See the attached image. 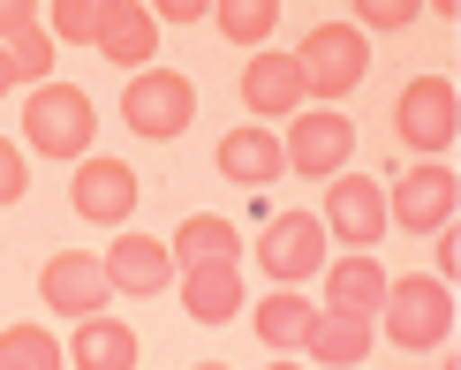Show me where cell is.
<instances>
[{
  "instance_id": "obj_30",
  "label": "cell",
  "mask_w": 461,
  "mask_h": 370,
  "mask_svg": "<svg viewBox=\"0 0 461 370\" xmlns=\"http://www.w3.org/2000/svg\"><path fill=\"white\" fill-rule=\"evenodd\" d=\"M265 370H303V363H265Z\"/></svg>"
},
{
  "instance_id": "obj_13",
  "label": "cell",
  "mask_w": 461,
  "mask_h": 370,
  "mask_svg": "<svg viewBox=\"0 0 461 370\" xmlns=\"http://www.w3.org/2000/svg\"><path fill=\"white\" fill-rule=\"evenodd\" d=\"M325 310H340V318L371 325V310H386V272H378V257L348 249L340 265H325Z\"/></svg>"
},
{
  "instance_id": "obj_2",
  "label": "cell",
  "mask_w": 461,
  "mask_h": 370,
  "mask_svg": "<svg viewBox=\"0 0 461 370\" xmlns=\"http://www.w3.org/2000/svg\"><path fill=\"white\" fill-rule=\"evenodd\" d=\"M23 129H31V151H46V159H84L99 113H91V99L76 84H38L23 106Z\"/></svg>"
},
{
  "instance_id": "obj_24",
  "label": "cell",
  "mask_w": 461,
  "mask_h": 370,
  "mask_svg": "<svg viewBox=\"0 0 461 370\" xmlns=\"http://www.w3.org/2000/svg\"><path fill=\"white\" fill-rule=\"evenodd\" d=\"M106 8H113V0H53V38H68V46H99Z\"/></svg>"
},
{
  "instance_id": "obj_15",
  "label": "cell",
  "mask_w": 461,
  "mask_h": 370,
  "mask_svg": "<svg viewBox=\"0 0 461 370\" xmlns=\"http://www.w3.org/2000/svg\"><path fill=\"white\" fill-rule=\"evenodd\" d=\"M182 310L197 325H227L242 310V272L235 265H189L182 272Z\"/></svg>"
},
{
  "instance_id": "obj_17",
  "label": "cell",
  "mask_w": 461,
  "mask_h": 370,
  "mask_svg": "<svg viewBox=\"0 0 461 370\" xmlns=\"http://www.w3.org/2000/svg\"><path fill=\"white\" fill-rule=\"evenodd\" d=\"M242 99H249V113H295L303 106L295 53H258V61L242 68Z\"/></svg>"
},
{
  "instance_id": "obj_18",
  "label": "cell",
  "mask_w": 461,
  "mask_h": 370,
  "mask_svg": "<svg viewBox=\"0 0 461 370\" xmlns=\"http://www.w3.org/2000/svg\"><path fill=\"white\" fill-rule=\"evenodd\" d=\"M0 46H8V61H15L23 84H38V76L53 68V46H46V31H38V15L23 0H0Z\"/></svg>"
},
{
  "instance_id": "obj_14",
  "label": "cell",
  "mask_w": 461,
  "mask_h": 370,
  "mask_svg": "<svg viewBox=\"0 0 461 370\" xmlns=\"http://www.w3.org/2000/svg\"><path fill=\"white\" fill-rule=\"evenodd\" d=\"M220 174H227V182H242V189L280 182V174H287L280 136H273V129H227V136H220Z\"/></svg>"
},
{
  "instance_id": "obj_9",
  "label": "cell",
  "mask_w": 461,
  "mask_h": 370,
  "mask_svg": "<svg viewBox=\"0 0 461 370\" xmlns=\"http://www.w3.org/2000/svg\"><path fill=\"white\" fill-rule=\"evenodd\" d=\"M38 295H46V310H76V318H99L113 280L99 257H84V249H61V257H46V272H38Z\"/></svg>"
},
{
  "instance_id": "obj_8",
  "label": "cell",
  "mask_w": 461,
  "mask_h": 370,
  "mask_svg": "<svg viewBox=\"0 0 461 370\" xmlns=\"http://www.w3.org/2000/svg\"><path fill=\"white\" fill-rule=\"evenodd\" d=\"M287 167L295 174H348V151H356V122L348 113H303L295 129H287Z\"/></svg>"
},
{
  "instance_id": "obj_28",
  "label": "cell",
  "mask_w": 461,
  "mask_h": 370,
  "mask_svg": "<svg viewBox=\"0 0 461 370\" xmlns=\"http://www.w3.org/2000/svg\"><path fill=\"white\" fill-rule=\"evenodd\" d=\"M151 8H159L167 23H197V15H204V0H151Z\"/></svg>"
},
{
  "instance_id": "obj_32",
  "label": "cell",
  "mask_w": 461,
  "mask_h": 370,
  "mask_svg": "<svg viewBox=\"0 0 461 370\" xmlns=\"http://www.w3.org/2000/svg\"><path fill=\"white\" fill-rule=\"evenodd\" d=\"M0 370H15V363H0Z\"/></svg>"
},
{
  "instance_id": "obj_1",
  "label": "cell",
  "mask_w": 461,
  "mask_h": 370,
  "mask_svg": "<svg viewBox=\"0 0 461 370\" xmlns=\"http://www.w3.org/2000/svg\"><path fill=\"white\" fill-rule=\"evenodd\" d=\"M363 68H371V46H363L356 23H318L295 46V76H303V91H318V99H348V91L363 84Z\"/></svg>"
},
{
  "instance_id": "obj_4",
  "label": "cell",
  "mask_w": 461,
  "mask_h": 370,
  "mask_svg": "<svg viewBox=\"0 0 461 370\" xmlns=\"http://www.w3.org/2000/svg\"><path fill=\"white\" fill-rule=\"evenodd\" d=\"M189 113H197V91H189L182 68H144V76H129L122 122L137 129V136H182Z\"/></svg>"
},
{
  "instance_id": "obj_3",
  "label": "cell",
  "mask_w": 461,
  "mask_h": 370,
  "mask_svg": "<svg viewBox=\"0 0 461 370\" xmlns=\"http://www.w3.org/2000/svg\"><path fill=\"white\" fill-rule=\"evenodd\" d=\"M454 333V295L447 280L416 272V280H386V340L401 347H438Z\"/></svg>"
},
{
  "instance_id": "obj_26",
  "label": "cell",
  "mask_w": 461,
  "mask_h": 370,
  "mask_svg": "<svg viewBox=\"0 0 461 370\" xmlns=\"http://www.w3.org/2000/svg\"><path fill=\"white\" fill-rule=\"evenodd\" d=\"M356 15H363L371 31H401L416 8H409V0H356ZM363 23H356V31H363Z\"/></svg>"
},
{
  "instance_id": "obj_23",
  "label": "cell",
  "mask_w": 461,
  "mask_h": 370,
  "mask_svg": "<svg viewBox=\"0 0 461 370\" xmlns=\"http://www.w3.org/2000/svg\"><path fill=\"white\" fill-rule=\"evenodd\" d=\"M0 363H15V370H61V347H53L46 325H8V333H0Z\"/></svg>"
},
{
  "instance_id": "obj_27",
  "label": "cell",
  "mask_w": 461,
  "mask_h": 370,
  "mask_svg": "<svg viewBox=\"0 0 461 370\" xmlns=\"http://www.w3.org/2000/svg\"><path fill=\"white\" fill-rule=\"evenodd\" d=\"M31 189V174H23V151L8 144V136H0V204H15Z\"/></svg>"
},
{
  "instance_id": "obj_7",
  "label": "cell",
  "mask_w": 461,
  "mask_h": 370,
  "mask_svg": "<svg viewBox=\"0 0 461 370\" xmlns=\"http://www.w3.org/2000/svg\"><path fill=\"white\" fill-rule=\"evenodd\" d=\"M258 265L273 272L280 287L311 280V272L325 265V220H311V212H280V220L265 227V242H258Z\"/></svg>"
},
{
  "instance_id": "obj_22",
  "label": "cell",
  "mask_w": 461,
  "mask_h": 370,
  "mask_svg": "<svg viewBox=\"0 0 461 370\" xmlns=\"http://www.w3.org/2000/svg\"><path fill=\"white\" fill-rule=\"evenodd\" d=\"M311 325H318V310L303 302V295H287V287L258 302V340L265 347H303V340H311Z\"/></svg>"
},
{
  "instance_id": "obj_6",
  "label": "cell",
  "mask_w": 461,
  "mask_h": 370,
  "mask_svg": "<svg viewBox=\"0 0 461 370\" xmlns=\"http://www.w3.org/2000/svg\"><path fill=\"white\" fill-rule=\"evenodd\" d=\"M325 235H340L348 249L371 257L378 235H386V189L371 174H333V189H325Z\"/></svg>"
},
{
  "instance_id": "obj_11",
  "label": "cell",
  "mask_w": 461,
  "mask_h": 370,
  "mask_svg": "<svg viewBox=\"0 0 461 370\" xmlns=\"http://www.w3.org/2000/svg\"><path fill=\"white\" fill-rule=\"evenodd\" d=\"M454 189H461V182H454L447 167H416L409 182L393 189L386 220H401V227H409V235H431V227H438V235H447V220H454Z\"/></svg>"
},
{
  "instance_id": "obj_5",
  "label": "cell",
  "mask_w": 461,
  "mask_h": 370,
  "mask_svg": "<svg viewBox=\"0 0 461 370\" xmlns=\"http://www.w3.org/2000/svg\"><path fill=\"white\" fill-rule=\"evenodd\" d=\"M393 129H401V144H416V151H447L461 136L454 84H447V76H416V84L393 99Z\"/></svg>"
},
{
  "instance_id": "obj_10",
  "label": "cell",
  "mask_w": 461,
  "mask_h": 370,
  "mask_svg": "<svg viewBox=\"0 0 461 370\" xmlns=\"http://www.w3.org/2000/svg\"><path fill=\"white\" fill-rule=\"evenodd\" d=\"M137 197H144V182L129 174V159H84L76 167V212H84V220L122 227L129 212H137Z\"/></svg>"
},
{
  "instance_id": "obj_20",
  "label": "cell",
  "mask_w": 461,
  "mask_h": 370,
  "mask_svg": "<svg viewBox=\"0 0 461 370\" xmlns=\"http://www.w3.org/2000/svg\"><path fill=\"white\" fill-rule=\"evenodd\" d=\"M311 363L325 370H356L363 356H371V325H356V318H340V310H318V325H311Z\"/></svg>"
},
{
  "instance_id": "obj_25",
  "label": "cell",
  "mask_w": 461,
  "mask_h": 370,
  "mask_svg": "<svg viewBox=\"0 0 461 370\" xmlns=\"http://www.w3.org/2000/svg\"><path fill=\"white\" fill-rule=\"evenodd\" d=\"M273 23H280L273 0H227V8H220V31L235 38V46H258V38H273Z\"/></svg>"
},
{
  "instance_id": "obj_29",
  "label": "cell",
  "mask_w": 461,
  "mask_h": 370,
  "mask_svg": "<svg viewBox=\"0 0 461 370\" xmlns=\"http://www.w3.org/2000/svg\"><path fill=\"white\" fill-rule=\"evenodd\" d=\"M8 84H23V76H15V61H8V46H0V91Z\"/></svg>"
},
{
  "instance_id": "obj_12",
  "label": "cell",
  "mask_w": 461,
  "mask_h": 370,
  "mask_svg": "<svg viewBox=\"0 0 461 370\" xmlns=\"http://www.w3.org/2000/svg\"><path fill=\"white\" fill-rule=\"evenodd\" d=\"M99 265H106V280L122 287V295H159V287L175 280V249L151 242V235H137V227H129V235L113 242Z\"/></svg>"
},
{
  "instance_id": "obj_16",
  "label": "cell",
  "mask_w": 461,
  "mask_h": 370,
  "mask_svg": "<svg viewBox=\"0 0 461 370\" xmlns=\"http://www.w3.org/2000/svg\"><path fill=\"white\" fill-rule=\"evenodd\" d=\"M151 46H159V15L151 8H129V0H113L106 8V31H99V53L113 68H144Z\"/></svg>"
},
{
  "instance_id": "obj_19",
  "label": "cell",
  "mask_w": 461,
  "mask_h": 370,
  "mask_svg": "<svg viewBox=\"0 0 461 370\" xmlns=\"http://www.w3.org/2000/svg\"><path fill=\"white\" fill-rule=\"evenodd\" d=\"M76 370H137V333L122 318H84L76 325Z\"/></svg>"
},
{
  "instance_id": "obj_31",
  "label": "cell",
  "mask_w": 461,
  "mask_h": 370,
  "mask_svg": "<svg viewBox=\"0 0 461 370\" xmlns=\"http://www.w3.org/2000/svg\"><path fill=\"white\" fill-rule=\"evenodd\" d=\"M197 370H227V363H197Z\"/></svg>"
},
{
  "instance_id": "obj_21",
  "label": "cell",
  "mask_w": 461,
  "mask_h": 370,
  "mask_svg": "<svg viewBox=\"0 0 461 370\" xmlns=\"http://www.w3.org/2000/svg\"><path fill=\"white\" fill-rule=\"evenodd\" d=\"M175 249V265L189 272V265H235V249H242V235L227 220H212V212H197V220H182V235L167 242Z\"/></svg>"
}]
</instances>
